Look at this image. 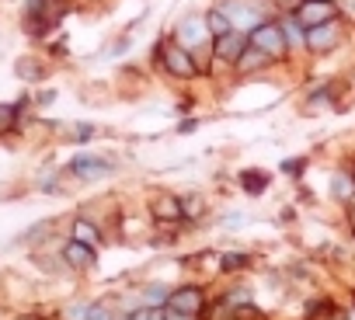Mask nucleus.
Masks as SVG:
<instances>
[{
	"instance_id": "1",
	"label": "nucleus",
	"mask_w": 355,
	"mask_h": 320,
	"mask_svg": "<svg viewBox=\"0 0 355 320\" xmlns=\"http://www.w3.org/2000/svg\"><path fill=\"white\" fill-rule=\"evenodd\" d=\"M174 42L185 46L189 53H213V32L206 25V15H189L174 25Z\"/></svg>"
},
{
	"instance_id": "2",
	"label": "nucleus",
	"mask_w": 355,
	"mask_h": 320,
	"mask_svg": "<svg viewBox=\"0 0 355 320\" xmlns=\"http://www.w3.org/2000/svg\"><path fill=\"white\" fill-rule=\"evenodd\" d=\"M157 63H160L171 77H178V80H192V77H199V63H196V56H192L185 46H178V42H160V49H157Z\"/></svg>"
},
{
	"instance_id": "3",
	"label": "nucleus",
	"mask_w": 355,
	"mask_h": 320,
	"mask_svg": "<svg viewBox=\"0 0 355 320\" xmlns=\"http://www.w3.org/2000/svg\"><path fill=\"white\" fill-rule=\"evenodd\" d=\"M248 39H251V46L261 49L268 60H282V56L289 53V42H286L279 21H261V25H254V28L248 32Z\"/></svg>"
},
{
	"instance_id": "4",
	"label": "nucleus",
	"mask_w": 355,
	"mask_h": 320,
	"mask_svg": "<svg viewBox=\"0 0 355 320\" xmlns=\"http://www.w3.org/2000/svg\"><path fill=\"white\" fill-rule=\"evenodd\" d=\"M293 15L303 28H313V25H324V21L338 18V0H300V8Z\"/></svg>"
},
{
	"instance_id": "5",
	"label": "nucleus",
	"mask_w": 355,
	"mask_h": 320,
	"mask_svg": "<svg viewBox=\"0 0 355 320\" xmlns=\"http://www.w3.org/2000/svg\"><path fill=\"white\" fill-rule=\"evenodd\" d=\"M248 46H251V42H248V32L230 28V32H223V35H216V39H213V56H216L220 63H230V66H234Z\"/></svg>"
},
{
	"instance_id": "6",
	"label": "nucleus",
	"mask_w": 355,
	"mask_h": 320,
	"mask_svg": "<svg viewBox=\"0 0 355 320\" xmlns=\"http://www.w3.org/2000/svg\"><path fill=\"white\" fill-rule=\"evenodd\" d=\"M216 8L230 18V25H234L237 32H251L254 25H261V15H258L251 4H244V0H220Z\"/></svg>"
},
{
	"instance_id": "7",
	"label": "nucleus",
	"mask_w": 355,
	"mask_h": 320,
	"mask_svg": "<svg viewBox=\"0 0 355 320\" xmlns=\"http://www.w3.org/2000/svg\"><path fill=\"white\" fill-rule=\"evenodd\" d=\"M338 42H341V25H338V18L306 28V49H310V53H331Z\"/></svg>"
},
{
	"instance_id": "8",
	"label": "nucleus",
	"mask_w": 355,
	"mask_h": 320,
	"mask_svg": "<svg viewBox=\"0 0 355 320\" xmlns=\"http://www.w3.org/2000/svg\"><path fill=\"white\" fill-rule=\"evenodd\" d=\"M112 171H115V164H112V160H105V157H73V160H70V175H77V178H84V181L108 178Z\"/></svg>"
},
{
	"instance_id": "9",
	"label": "nucleus",
	"mask_w": 355,
	"mask_h": 320,
	"mask_svg": "<svg viewBox=\"0 0 355 320\" xmlns=\"http://www.w3.org/2000/svg\"><path fill=\"white\" fill-rule=\"evenodd\" d=\"M167 306L182 310V313H196V317H199V313L206 310V292H202L199 285H182V289H171Z\"/></svg>"
},
{
	"instance_id": "10",
	"label": "nucleus",
	"mask_w": 355,
	"mask_h": 320,
	"mask_svg": "<svg viewBox=\"0 0 355 320\" xmlns=\"http://www.w3.org/2000/svg\"><path fill=\"white\" fill-rule=\"evenodd\" d=\"M63 261L84 272V268H91V265H94V247H91V244H80V240H73V237H70V240L63 244Z\"/></svg>"
},
{
	"instance_id": "11",
	"label": "nucleus",
	"mask_w": 355,
	"mask_h": 320,
	"mask_svg": "<svg viewBox=\"0 0 355 320\" xmlns=\"http://www.w3.org/2000/svg\"><path fill=\"white\" fill-rule=\"evenodd\" d=\"M182 216H185V206H182V199H178V195H160L153 202V220H160V223H174V220H182Z\"/></svg>"
},
{
	"instance_id": "12",
	"label": "nucleus",
	"mask_w": 355,
	"mask_h": 320,
	"mask_svg": "<svg viewBox=\"0 0 355 320\" xmlns=\"http://www.w3.org/2000/svg\"><path fill=\"white\" fill-rule=\"evenodd\" d=\"M248 42H251V39H248ZM268 63H272V60H268V56H265L261 49L248 46V49L241 53V60H237L234 66H237V73H254V70H261V66H268Z\"/></svg>"
},
{
	"instance_id": "13",
	"label": "nucleus",
	"mask_w": 355,
	"mask_h": 320,
	"mask_svg": "<svg viewBox=\"0 0 355 320\" xmlns=\"http://www.w3.org/2000/svg\"><path fill=\"white\" fill-rule=\"evenodd\" d=\"M70 237H73V240H80V244H91V247H98V244H101V230H98L91 220H84V216H80V220H73V233H70Z\"/></svg>"
},
{
	"instance_id": "14",
	"label": "nucleus",
	"mask_w": 355,
	"mask_h": 320,
	"mask_svg": "<svg viewBox=\"0 0 355 320\" xmlns=\"http://www.w3.org/2000/svg\"><path fill=\"white\" fill-rule=\"evenodd\" d=\"M268 181H272V178H268L265 171H254V168H251V171H241V185H244L248 195H261V192H268Z\"/></svg>"
},
{
	"instance_id": "15",
	"label": "nucleus",
	"mask_w": 355,
	"mask_h": 320,
	"mask_svg": "<svg viewBox=\"0 0 355 320\" xmlns=\"http://www.w3.org/2000/svg\"><path fill=\"white\" fill-rule=\"evenodd\" d=\"M282 25V35H286V42H289V49L293 46H306V28L296 21V15H289V18H282L279 21Z\"/></svg>"
},
{
	"instance_id": "16",
	"label": "nucleus",
	"mask_w": 355,
	"mask_h": 320,
	"mask_svg": "<svg viewBox=\"0 0 355 320\" xmlns=\"http://www.w3.org/2000/svg\"><path fill=\"white\" fill-rule=\"evenodd\" d=\"M167 299H171V289H167L164 282H150V285L143 289V303H146L150 310H160V306H167Z\"/></svg>"
},
{
	"instance_id": "17",
	"label": "nucleus",
	"mask_w": 355,
	"mask_h": 320,
	"mask_svg": "<svg viewBox=\"0 0 355 320\" xmlns=\"http://www.w3.org/2000/svg\"><path fill=\"white\" fill-rule=\"evenodd\" d=\"M331 195L348 202V199L355 195V175H334V178H331Z\"/></svg>"
},
{
	"instance_id": "18",
	"label": "nucleus",
	"mask_w": 355,
	"mask_h": 320,
	"mask_svg": "<svg viewBox=\"0 0 355 320\" xmlns=\"http://www.w3.org/2000/svg\"><path fill=\"white\" fill-rule=\"evenodd\" d=\"M206 25H209V32H213V39L234 28V25H230V18H227V15H223L220 8H213V11H206Z\"/></svg>"
},
{
	"instance_id": "19",
	"label": "nucleus",
	"mask_w": 355,
	"mask_h": 320,
	"mask_svg": "<svg viewBox=\"0 0 355 320\" xmlns=\"http://www.w3.org/2000/svg\"><path fill=\"white\" fill-rule=\"evenodd\" d=\"M248 265H251L248 254H223V258H220V272H241V268H248Z\"/></svg>"
},
{
	"instance_id": "20",
	"label": "nucleus",
	"mask_w": 355,
	"mask_h": 320,
	"mask_svg": "<svg viewBox=\"0 0 355 320\" xmlns=\"http://www.w3.org/2000/svg\"><path fill=\"white\" fill-rule=\"evenodd\" d=\"M18 73H21L25 80H35V77H42V70L35 66V60H21V63H18Z\"/></svg>"
},
{
	"instance_id": "21",
	"label": "nucleus",
	"mask_w": 355,
	"mask_h": 320,
	"mask_svg": "<svg viewBox=\"0 0 355 320\" xmlns=\"http://www.w3.org/2000/svg\"><path fill=\"white\" fill-rule=\"evenodd\" d=\"M46 8H49V0H25L28 18H42V15H46Z\"/></svg>"
},
{
	"instance_id": "22",
	"label": "nucleus",
	"mask_w": 355,
	"mask_h": 320,
	"mask_svg": "<svg viewBox=\"0 0 355 320\" xmlns=\"http://www.w3.org/2000/svg\"><path fill=\"white\" fill-rule=\"evenodd\" d=\"M87 320H115V317H112V310H108L105 303H94V306L87 310Z\"/></svg>"
},
{
	"instance_id": "23",
	"label": "nucleus",
	"mask_w": 355,
	"mask_h": 320,
	"mask_svg": "<svg viewBox=\"0 0 355 320\" xmlns=\"http://www.w3.org/2000/svg\"><path fill=\"white\" fill-rule=\"evenodd\" d=\"M164 320H199L196 313H182V310H174V306H164Z\"/></svg>"
},
{
	"instance_id": "24",
	"label": "nucleus",
	"mask_w": 355,
	"mask_h": 320,
	"mask_svg": "<svg viewBox=\"0 0 355 320\" xmlns=\"http://www.w3.org/2000/svg\"><path fill=\"white\" fill-rule=\"evenodd\" d=\"M87 310H91V306H70V310L63 313V320H87Z\"/></svg>"
},
{
	"instance_id": "25",
	"label": "nucleus",
	"mask_w": 355,
	"mask_h": 320,
	"mask_svg": "<svg viewBox=\"0 0 355 320\" xmlns=\"http://www.w3.org/2000/svg\"><path fill=\"white\" fill-rule=\"evenodd\" d=\"M125 320H153V310H150V306L143 303V306H139V310H132V313H129Z\"/></svg>"
},
{
	"instance_id": "26",
	"label": "nucleus",
	"mask_w": 355,
	"mask_h": 320,
	"mask_svg": "<svg viewBox=\"0 0 355 320\" xmlns=\"http://www.w3.org/2000/svg\"><path fill=\"white\" fill-rule=\"evenodd\" d=\"M338 15H345V18L355 21V0H338Z\"/></svg>"
},
{
	"instance_id": "27",
	"label": "nucleus",
	"mask_w": 355,
	"mask_h": 320,
	"mask_svg": "<svg viewBox=\"0 0 355 320\" xmlns=\"http://www.w3.org/2000/svg\"><path fill=\"white\" fill-rule=\"evenodd\" d=\"M282 171H286V175H300V171H303V160H286Z\"/></svg>"
},
{
	"instance_id": "28",
	"label": "nucleus",
	"mask_w": 355,
	"mask_h": 320,
	"mask_svg": "<svg viewBox=\"0 0 355 320\" xmlns=\"http://www.w3.org/2000/svg\"><path fill=\"white\" fill-rule=\"evenodd\" d=\"M91 136H94V125H80L77 129V139H91Z\"/></svg>"
},
{
	"instance_id": "29",
	"label": "nucleus",
	"mask_w": 355,
	"mask_h": 320,
	"mask_svg": "<svg viewBox=\"0 0 355 320\" xmlns=\"http://www.w3.org/2000/svg\"><path fill=\"white\" fill-rule=\"evenodd\" d=\"M348 209H352V226H355V195L348 199Z\"/></svg>"
}]
</instances>
